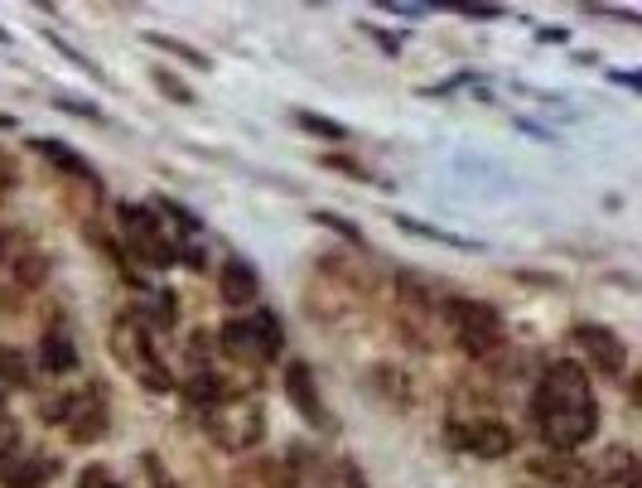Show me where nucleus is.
<instances>
[{
	"label": "nucleus",
	"instance_id": "20e7f679",
	"mask_svg": "<svg viewBox=\"0 0 642 488\" xmlns=\"http://www.w3.org/2000/svg\"><path fill=\"white\" fill-rule=\"evenodd\" d=\"M445 320L454 329V339H459V349L474 353V359H488V353L503 344L498 310L478 305V300H445Z\"/></svg>",
	"mask_w": 642,
	"mask_h": 488
},
{
	"label": "nucleus",
	"instance_id": "423d86ee",
	"mask_svg": "<svg viewBox=\"0 0 642 488\" xmlns=\"http://www.w3.org/2000/svg\"><path fill=\"white\" fill-rule=\"evenodd\" d=\"M122 232H126V247L136 261H145V267H174V242H169V232L159 228L155 208L122 204Z\"/></svg>",
	"mask_w": 642,
	"mask_h": 488
},
{
	"label": "nucleus",
	"instance_id": "39448f33",
	"mask_svg": "<svg viewBox=\"0 0 642 488\" xmlns=\"http://www.w3.org/2000/svg\"><path fill=\"white\" fill-rule=\"evenodd\" d=\"M280 344H286V339H280V324H276V314H266V310H257L251 320L222 324V353L237 363H271L280 353Z\"/></svg>",
	"mask_w": 642,
	"mask_h": 488
},
{
	"label": "nucleus",
	"instance_id": "f03ea898",
	"mask_svg": "<svg viewBox=\"0 0 642 488\" xmlns=\"http://www.w3.org/2000/svg\"><path fill=\"white\" fill-rule=\"evenodd\" d=\"M112 359L122 363L131 377H141L151 392H169V387H174L169 367L159 363V353H155V344H151V334H145L141 314H122V320L112 324Z\"/></svg>",
	"mask_w": 642,
	"mask_h": 488
},
{
	"label": "nucleus",
	"instance_id": "0eeeda50",
	"mask_svg": "<svg viewBox=\"0 0 642 488\" xmlns=\"http://www.w3.org/2000/svg\"><path fill=\"white\" fill-rule=\"evenodd\" d=\"M445 440H449V450H464L474 459H503L517 445V435L507 420L474 416V420H454V426H445Z\"/></svg>",
	"mask_w": 642,
	"mask_h": 488
},
{
	"label": "nucleus",
	"instance_id": "9b49d317",
	"mask_svg": "<svg viewBox=\"0 0 642 488\" xmlns=\"http://www.w3.org/2000/svg\"><path fill=\"white\" fill-rule=\"evenodd\" d=\"M300 469H296V455L286 459H251L232 474V488H296Z\"/></svg>",
	"mask_w": 642,
	"mask_h": 488
},
{
	"label": "nucleus",
	"instance_id": "a878e982",
	"mask_svg": "<svg viewBox=\"0 0 642 488\" xmlns=\"http://www.w3.org/2000/svg\"><path fill=\"white\" fill-rule=\"evenodd\" d=\"M6 39H10V34H6V30H0V44H6Z\"/></svg>",
	"mask_w": 642,
	"mask_h": 488
},
{
	"label": "nucleus",
	"instance_id": "b1692460",
	"mask_svg": "<svg viewBox=\"0 0 642 488\" xmlns=\"http://www.w3.org/2000/svg\"><path fill=\"white\" fill-rule=\"evenodd\" d=\"M300 122L310 126V131H324V136H333V141L343 136V126H333V122H319V116H304V112H300Z\"/></svg>",
	"mask_w": 642,
	"mask_h": 488
},
{
	"label": "nucleus",
	"instance_id": "393cba45",
	"mask_svg": "<svg viewBox=\"0 0 642 488\" xmlns=\"http://www.w3.org/2000/svg\"><path fill=\"white\" fill-rule=\"evenodd\" d=\"M0 416H6V397H0Z\"/></svg>",
	"mask_w": 642,
	"mask_h": 488
},
{
	"label": "nucleus",
	"instance_id": "ddd939ff",
	"mask_svg": "<svg viewBox=\"0 0 642 488\" xmlns=\"http://www.w3.org/2000/svg\"><path fill=\"white\" fill-rule=\"evenodd\" d=\"M34 150L44 155L49 165H59L63 175H73V179H83V184H97V169H92L83 155H73L69 145H59V141H34Z\"/></svg>",
	"mask_w": 642,
	"mask_h": 488
},
{
	"label": "nucleus",
	"instance_id": "aec40b11",
	"mask_svg": "<svg viewBox=\"0 0 642 488\" xmlns=\"http://www.w3.org/2000/svg\"><path fill=\"white\" fill-rule=\"evenodd\" d=\"M155 87L165 92V97H174V102H194V92H189V87L174 83V77H169V73H159V69H155Z\"/></svg>",
	"mask_w": 642,
	"mask_h": 488
},
{
	"label": "nucleus",
	"instance_id": "6ab92c4d",
	"mask_svg": "<svg viewBox=\"0 0 642 488\" xmlns=\"http://www.w3.org/2000/svg\"><path fill=\"white\" fill-rule=\"evenodd\" d=\"M145 39H151V44L155 49H165V54H179V59H189V63H198V69H204V54H198V49H189V44H174V39H165V34H145Z\"/></svg>",
	"mask_w": 642,
	"mask_h": 488
},
{
	"label": "nucleus",
	"instance_id": "f257e3e1",
	"mask_svg": "<svg viewBox=\"0 0 642 488\" xmlns=\"http://www.w3.org/2000/svg\"><path fill=\"white\" fill-rule=\"evenodd\" d=\"M537 426L556 450H574V445L594 440L599 430V402L590 387V373L580 363H551L537 387Z\"/></svg>",
	"mask_w": 642,
	"mask_h": 488
},
{
	"label": "nucleus",
	"instance_id": "412c9836",
	"mask_svg": "<svg viewBox=\"0 0 642 488\" xmlns=\"http://www.w3.org/2000/svg\"><path fill=\"white\" fill-rule=\"evenodd\" d=\"M77 488H122V484H116L106 469L92 465V469H83V479H77Z\"/></svg>",
	"mask_w": 642,
	"mask_h": 488
},
{
	"label": "nucleus",
	"instance_id": "5701e85b",
	"mask_svg": "<svg viewBox=\"0 0 642 488\" xmlns=\"http://www.w3.org/2000/svg\"><path fill=\"white\" fill-rule=\"evenodd\" d=\"M319 222H324V228H339V232L348 237V242H358V228H353V222H348V218H333V214H319Z\"/></svg>",
	"mask_w": 642,
	"mask_h": 488
},
{
	"label": "nucleus",
	"instance_id": "2eb2a0df",
	"mask_svg": "<svg viewBox=\"0 0 642 488\" xmlns=\"http://www.w3.org/2000/svg\"><path fill=\"white\" fill-rule=\"evenodd\" d=\"M184 397H189L194 406H218L227 397V387H222V377H213V373H198L184 382Z\"/></svg>",
	"mask_w": 642,
	"mask_h": 488
},
{
	"label": "nucleus",
	"instance_id": "4468645a",
	"mask_svg": "<svg viewBox=\"0 0 642 488\" xmlns=\"http://www.w3.org/2000/svg\"><path fill=\"white\" fill-rule=\"evenodd\" d=\"M39 363L49 367V373H73L77 367V349L69 334H44V344H39Z\"/></svg>",
	"mask_w": 642,
	"mask_h": 488
},
{
	"label": "nucleus",
	"instance_id": "dca6fc26",
	"mask_svg": "<svg viewBox=\"0 0 642 488\" xmlns=\"http://www.w3.org/2000/svg\"><path fill=\"white\" fill-rule=\"evenodd\" d=\"M0 382H6V387H30V363H24V353L10 349V344H0Z\"/></svg>",
	"mask_w": 642,
	"mask_h": 488
},
{
	"label": "nucleus",
	"instance_id": "f8f14e48",
	"mask_svg": "<svg viewBox=\"0 0 642 488\" xmlns=\"http://www.w3.org/2000/svg\"><path fill=\"white\" fill-rule=\"evenodd\" d=\"M218 290H222L227 305H257V271H251L247 261H222Z\"/></svg>",
	"mask_w": 642,
	"mask_h": 488
},
{
	"label": "nucleus",
	"instance_id": "1a4fd4ad",
	"mask_svg": "<svg viewBox=\"0 0 642 488\" xmlns=\"http://www.w3.org/2000/svg\"><path fill=\"white\" fill-rule=\"evenodd\" d=\"M574 344L584 349V359H590L599 373H609V377H623V367H628V349H623V339L613 334V329L604 324H580L574 329Z\"/></svg>",
	"mask_w": 642,
	"mask_h": 488
},
{
	"label": "nucleus",
	"instance_id": "a211bd4d",
	"mask_svg": "<svg viewBox=\"0 0 642 488\" xmlns=\"http://www.w3.org/2000/svg\"><path fill=\"white\" fill-rule=\"evenodd\" d=\"M15 276H20L24 285H39V281H44V276H49V261L39 257V252H30V257H15Z\"/></svg>",
	"mask_w": 642,
	"mask_h": 488
},
{
	"label": "nucleus",
	"instance_id": "9d476101",
	"mask_svg": "<svg viewBox=\"0 0 642 488\" xmlns=\"http://www.w3.org/2000/svg\"><path fill=\"white\" fill-rule=\"evenodd\" d=\"M286 392H290V402H296V412L310 420L314 430H333V416H329L324 397H319V382L310 373V363H290L286 367Z\"/></svg>",
	"mask_w": 642,
	"mask_h": 488
},
{
	"label": "nucleus",
	"instance_id": "7ed1b4c3",
	"mask_svg": "<svg viewBox=\"0 0 642 488\" xmlns=\"http://www.w3.org/2000/svg\"><path fill=\"white\" fill-rule=\"evenodd\" d=\"M208 435L218 440V450L227 455H247L261 445L266 435V412L257 397H222L218 406H208Z\"/></svg>",
	"mask_w": 642,
	"mask_h": 488
},
{
	"label": "nucleus",
	"instance_id": "6e6552de",
	"mask_svg": "<svg viewBox=\"0 0 642 488\" xmlns=\"http://www.w3.org/2000/svg\"><path fill=\"white\" fill-rule=\"evenodd\" d=\"M63 420H69V440L92 445L106 435V402L97 397V387H83L77 397L63 402Z\"/></svg>",
	"mask_w": 642,
	"mask_h": 488
},
{
	"label": "nucleus",
	"instance_id": "f3484780",
	"mask_svg": "<svg viewBox=\"0 0 642 488\" xmlns=\"http://www.w3.org/2000/svg\"><path fill=\"white\" fill-rule=\"evenodd\" d=\"M44 474H49V469L39 465V459H20V465L6 474V484H10V488H39V484H44Z\"/></svg>",
	"mask_w": 642,
	"mask_h": 488
},
{
	"label": "nucleus",
	"instance_id": "4be33fe9",
	"mask_svg": "<svg viewBox=\"0 0 642 488\" xmlns=\"http://www.w3.org/2000/svg\"><path fill=\"white\" fill-rule=\"evenodd\" d=\"M141 465H145V474H151V484H155V488H174V484H169V474H165V465H159V455H141Z\"/></svg>",
	"mask_w": 642,
	"mask_h": 488
}]
</instances>
